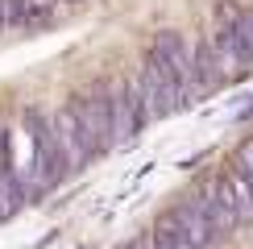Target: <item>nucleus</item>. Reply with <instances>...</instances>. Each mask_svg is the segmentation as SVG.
I'll use <instances>...</instances> for the list:
<instances>
[{"mask_svg":"<svg viewBox=\"0 0 253 249\" xmlns=\"http://www.w3.org/2000/svg\"><path fill=\"white\" fill-rule=\"evenodd\" d=\"M71 117H75L79 141L87 150V158H100L117 145V124H112V104H108V83H96V87H79L71 91L67 100Z\"/></svg>","mask_w":253,"mask_h":249,"instance_id":"1","label":"nucleus"},{"mask_svg":"<svg viewBox=\"0 0 253 249\" xmlns=\"http://www.w3.org/2000/svg\"><path fill=\"white\" fill-rule=\"evenodd\" d=\"M137 91H141V104H145V117H150V121L170 117L174 108H187V96H183V87H178V79L170 75V67H166L154 50L141 58Z\"/></svg>","mask_w":253,"mask_h":249,"instance_id":"2","label":"nucleus"},{"mask_svg":"<svg viewBox=\"0 0 253 249\" xmlns=\"http://www.w3.org/2000/svg\"><path fill=\"white\" fill-rule=\"evenodd\" d=\"M241 13L245 8L233 4V0H220L216 4V17H212V50L220 54L228 75H241V71H249V58H245V46H241Z\"/></svg>","mask_w":253,"mask_h":249,"instance_id":"3","label":"nucleus"},{"mask_svg":"<svg viewBox=\"0 0 253 249\" xmlns=\"http://www.w3.org/2000/svg\"><path fill=\"white\" fill-rule=\"evenodd\" d=\"M21 117H25L29 133H34V141H38V162H42V187H50V183H62L67 174H75V170H71V162H67V154H62V145H58L54 121H50L46 112H38V108H25Z\"/></svg>","mask_w":253,"mask_h":249,"instance_id":"4","label":"nucleus"},{"mask_svg":"<svg viewBox=\"0 0 253 249\" xmlns=\"http://www.w3.org/2000/svg\"><path fill=\"white\" fill-rule=\"evenodd\" d=\"M154 54L170 67V75L178 79V87H183L187 104H195V100H199V83H195V46L178 34V29H162V34L154 38Z\"/></svg>","mask_w":253,"mask_h":249,"instance_id":"5","label":"nucleus"},{"mask_svg":"<svg viewBox=\"0 0 253 249\" xmlns=\"http://www.w3.org/2000/svg\"><path fill=\"white\" fill-rule=\"evenodd\" d=\"M4 154H8V166H13L21 191L34 195V183H42V162H38V141H34V133H29L25 117L4 129Z\"/></svg>","mask_w":253,"mask_h":249,"instance_id":"6","label":"nucleus"},{"mask_svg":"<svg viewBox=\"0 0 253 249\" xmlns=\"http://www.w3.org/2000/svg\"><path fill=\"white\" fill-rule=\"evenodd\" d=\"M108 104H112V124H117V141H133L137 133L150 124L145 117L137 79H108Z\"/></svg>","mask_w":253,"mask_h":249,"instance_id":"7","label":"nucleus"},{"mask_svg":"<svg viewBox=\"0 0 253 249\" xmlns=\"http://www.w3.org/2000/svg\"><path fill=\"white\" fill-rule=\"evenodd\" d=\"M50 121H54V133H58V145H62V154H67V162H71V170H79V166H87V150H83V141H79V129H75V117H71V108L62 104L58 112H50Z\"/></svg>","mask_w":253,"mask_h":249,"instance_id":"8","label":"nucleus"},{"mask_svg":"<svg viewBox=\"0 0 253 249\" xmlns=\"http://www.w3.org/2000/svg\"><path fill=\"white\" fill-rule=\"evenodd\" d=\"M220 183H224V191H228V200H233V208H237L241 220H245V216H253V174L237 170V166H228V170L220 174Z\"/></svg>","mask_w":253,"mask_h":249,"instance_id":"9","label":"nucleus"},{"mask_svg":"<svg viewBox=\"0 0 253 249\" xmlns=\"http://www.w3.org/2000/svg\"><path fill=\"white\" fill-rule=\"evenodd\" d=\"M150 237H154V245H158V249H191V241H187V237L178 233V224H174V220H170L166 212H162V216L154 220Z\"/></svg>","mask_w":253,"mask_h":249,"instance_id":"10","label":"nucleus"},{"mask_svg":"<svg viewBox=\"0 0 253 249\" xmlns=\"http://www.w3.org/2000/svg\"><path fill=\"white\" fill-rule=\"evenodd\" d=\"M241 46H245V58H249V67H253V8L241 13Z\"/></svg>","mask_w":253,"mask_h":249,"instance_id":"11","label":"nucleus"},{"mask_svg":"<svg viewBox=\"0 0 253 249\" xmlns=\"http://www.w3.org/2000/svg\"><path fill=\"white\" fill-rule=\"evenodd\" d=\"M233 166H237V170H245V174H253V137L237 145V158H233Z\"/></svg>","mask_w":253,"mask_h":249,"instance_id":"12","label":"nucleus"},{"mask_svg":"<svg viewBox=\"0 0 253 249\" xmlns=\"http://www.w3.org/2000/svg\"><path fill=\"white\" fill-rule=\"evenodd\" d=\"M133 249H158V245H154V237H150V233H141V237L133 241Z\"/></svg>","mask_w":253,"mask_h":249,"instance_id":"13","label":"nucleus"}]
</instances>
